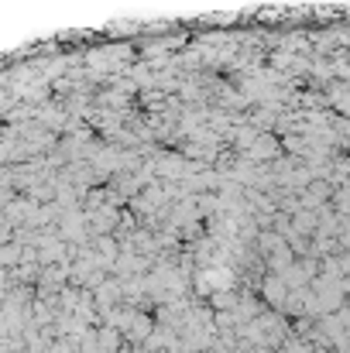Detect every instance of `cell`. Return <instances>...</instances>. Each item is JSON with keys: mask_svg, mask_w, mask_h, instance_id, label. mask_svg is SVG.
<instances>
[{"mask_svg": "<svg viewBox=\"0 0 350 353\" xmlns=\"http://www.w3.org/2000/svg\"><path fill=\"white\" fill-rule=\"evenodd\" d=\"M97 250H100V254H104V257H107L110 264L117 261V243H114V236H100V240H97Z\"/></svg>", "mask_w": 350, "mask_h": 353, "instance_id": "5", "label": "cell"}, {"mask_svg": "<svg viewBox=\"0 0 350 353\" xmlns=\"http://www.w3.org/2000/svg\"><path fill=\"white\" fill-rule=\"evenodd\" d=\"M292 264H295V254H292L289 247H278V250L268 257V271H271V274H285Z\"/></svg>", "mask_w": 350, "mask_h": 353, "instance_id": "3", "label": "cell"}, {"mask_svg": "<svg viewBox=\"0 0 350 353\" xmlns=\"http://www.w3.org/2000/svg\"><path fill=\"white\" fill-rule=\"evenodd\" d=\"M289 292H292V285H289L282 274H271V271H268V278L261 281V299H264L271 309H278V312L285 309V302H289Z\"/></svg>", "mask_w": 350, "mask_h": 353, "instance_id": "1", "label": "cell"}, {"mask_svg": "<svg viewBox=\"0 0 350 353\" xmlns=\"http://www.w3.org/2000/svg\"><path fill=\"white\" fill-rule=\"evenodd\" d=\"M278 247H285V240H282V236H275V234H261V250H264V254H275Z\"/></svg>", "mask_w": 350, "mask_h": 353, "instance_id": "6", "label": "cell"}, {"mask_svg": "<svg viewBox=\"0 0 350 353\" xmlns=\"http://www.w3.org/2000/svg\"><path fill=\"white\" fill-rule=\"evenodd\" d=\"M237 302H240V295L231 292V288H217V292H210V305L220 312V309H237Z\"/></svg>", "mask_w": 350, "mask_h": 353, "instance_id": "4", "label": "cell"}, {"mask_svg": "<svg viewBox=\"0 0 350 353\" xmlns=\"http://www.w3.org/2000/svg\"><path fill=\"white\" fill-rule=\"evenodd\" d=\"M155 330H158V319H151L148 312H134L130 326L124 330V340H127L130 347H137V343H144V340H148Z\"/></svg>", "mask_w": 350, "mask_h": 353, "instance_id": "2", "label": "cell"}, {"mask_svg": "<svg viewBox=\"0 0 350 353\" xmlns=\"http://www.w3.org/2000/svg\"><path fill=\"white\" fill-rule=\"evenodd\" d=\"M17 257H21V250H17L14 243H10V247H3V268H17V264H14Z\"/></svg>", "mask_w": 350, "mask_h": 353, "instance_id": "8", "label": "cell"}, {"mask_svg": "<svg viewBox=\"0 0 350 353\" xmlns=\"http://www.w3.org/2000/svg\"><path fill=\"white\" fill-rule=\"evenodd\" d=\"M295 230H299V234H309V230H316V220L299 213V216H295Z\"/></svg>", "mask_w": 350, "mask_h": 353, "instance_id": "7", "label": "cell"}]
</instances>
